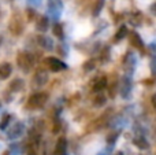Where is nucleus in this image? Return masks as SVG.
<instances>
[{
	"label": "nucleus",
	"mask_w": 156,
	"mask_h": 155,
	"mask_svg": "<svg viewBox=\"0 0 156 155\" xmlns=\"http://www.w3.org/2000/svg\"><path fill=\"white\" fill-rule=\"evenodd\" d=\"M45 102H47L45 93H36V95H33L32 98L29 99L27 107H30V109H38V107H41Z\"/></svg>",
	"instance_id": "nucleus-1"
},
{
	"label": "nucleus",
	"mask_w": 156,
	"mask_h": 155,
	"mask_svg": "<svg viewBox=\"0 0 156 155\" xmlns=\"http://www.w3.org/2000/svg\"><path fill=\"white\" fill-rule=\"evenodd\" d=\"M44 63H45L47 66H48L49 69H51L52 71H60V70H65V69H67V66H66V63L60 62L59 59H56V58H47L45 60H44Z\"/></svg>",
	"instance_id": "nucleus-2"
},
{
	"label": "nucleus",
	"mask_w": 156,
	"mask_h": 155,
	"mask_svg": "<svg viewBox=\"0 0 156 155\" xmlns=\"http://www.w3.org/2000/svg\"><path fill=\"white\" fill-rule=\"evenodd\" d=\"M32 56H30L29 54H25V52H21V54L18 55V65L21 66V69H23V70H29L30 65H32Z\"/></svg>",
	"instance_id": "nucleus-3"
},
{
	"label": "nucleus",
	"mask_w": 156,
	"mask_h": 155,
	"mask_svg": "<svg viewBox=\"0 0 156 155\" xmlns=\"http://www.w3.org/2000/svg\"><path fill=\"white\" fill-rule=\"evenodd\" d=\"M11 73H12V66H11L10 63L4 62L0 65V78L2 80L8 78V77L11 76Z\"/></svg>",
	"instance_id": "nucleus-4"
},
{
	"label": "nucleus",
	"mask_w": 156,
	"mask_h": 155,
	"mask_svg": "<svg viewBox=\"0 0 156 155\" xmlns=\"http://www.w3.org/2000/svg\"><path fill=\"white\" fill-rule=\"evenodd\" d=\"M66 148H67V142L65 137H60L58 140L56 148H55V154L56 155H66Z\"/></svg>",
	"instance_id": "nucleus-5"
},
{
	"label": "nucleus",
	"mask_w": 156,
	"mask_h": 155,
	"mask_svg": "<svg viewBox=\"0 0 156 155\" xmlns=\"http://www.w3.org/2000/svg\"><path fill=\"white\" fill-rule=\"evenodd\" d=\"M130 43H132L134 47L140 48V49H143V48H144V43H143V40H141L140 36H138L136 32H132V33H130Z\"/></svg>",
	"instance_id": "nucleus-6"
},
{
	"label": "nucleus",
	"mask_w": 156,
	"mask_h": 155,
	"mask_svg": "<svg viewBox=\"0 0 156 155\" xmlns=\"http://www.w3.org/2000/svg\"><path fill=\"white\" fill-rule=\"evenodd\" d=\"M105 85H107V78H105V77H100V78L96 81V84L93 85V91L99 92V91L104 89Z\"/></svg>",
	"instance_id": "nucleus-7"
},
{
	"label": "nucleus",
	"mask_w": 156,
	"mask_h": 155,
	"mask_svg": "<svg viewBox=\"0 0 156 155\" xmlns=\"http://www.w3.org/2000/svg\"><path fill=\"white\" fill-rule=\"evenodd\" d=\"M10 30L14 33V34H19L22 30V25L19 23V21L16 19H12V22L10 23Z\"/></svg>",
	"instance_id": "nucleus-8"
},
{
	"label": "nucleus",
	"mask_w": 156,
	"mask_h": 155,
	"mask_svg": "<svg viewBox=\"0 0 156 155\" xmlns=\"http://www.w3.org/2000/svg\"><path fill=\"white\" fill-rule=\"evenodd\" d=\"M126 34H127V27L126 26H121L119 27V30H118V33H116L115 37H114V40L119 41V40H122L123 37H126Z\"/></svg>",
	"instance_id": "nucleus-9"
},
{
	"label": "nucleus",
	"mask_w": 156,
	"mask_h": 155,
	"mask_svg": "<svg viewBox=\"0 0 156 155\" xmlns=\"http://www.w3.org/2000/svg\"><path fill=\"white\" fill-rule=\"evenodd\" d=\"M37 29L41 30V32H45V30L48 29V19H47L45 16H43V18L40 19V22L37 23Z\"/></svg>",
	"instance_id": "nucleus-10"
},
{
	"label": "nucleus",
	"mask_w": 156,
	"mask_h": 155,
	"mask_svg": "<svg viewBox=\"0 0 156 155\" xmlns=\"http://www.w3.org/2000/svg\"><path fill=\"white\" fill-rule=\"evenodd\" d=\"M103 5H104V0H97L96 3H94V7H93V15H99L100 11H101Z\"/></svg>",
	"instance_id": "nucleus-11"
},
{
	"label": "nucleus",
	"mask_w": 156,
	"mask_h": 155,
	"mask_svg": "<svg viewBox=\"0 0 156 155\" xmlns=\"http://www.w3.org/2000/svg\"><path fill=\"white\" fill-rule=\"evenodd\" d=\"M22 87H23V82H22L21 80H15V81H12L10 84V89H12V91H18V89H21Z\"/></svg>",
	"instance_id": "nucleus-12"
},
{
	"label": "nucleus",
	"mask_w": 156,
	"mask_h": 155,
	"mask_svg": "<svg viewBox=\"0 0 156 155\" xmlns=\"http://www.w3.org/2000/svg\"><path fill=\"white\" fill-rule=\"evenodd\" d=\"M54 34L56 36V37H62L63 36V27H62V25H59V23H56L54 26Z\"/></svg>",
	"instance_id": "nucleus-13"
},
{
	"label": "nucleus",
	"mask_w": 156,
	"mask_h": 155,
	"mask_svg": "<svg viewBox=\"0 0 156 155\" xmlns=\"http://www.w3.org/2000/svg\"><path fill=\"white\" fill-rule=\"evenodd\" d=\"M134 144L137 146V147L143 148V150H144V148L148 147V143H147L144 139H136V140H134Z\"/></svg>",
	"instance_id": "nucleus-14"
},
{
	"label": "nucleus",
	"mask_w": 156,
	"mask_h": 155,
	"mask_svg": "<svg viewBox=\"0 0 156 155\" xmlns=\"http://www.w3.org/2000/svg\"><path fill=\"white\" fill-rule=\"evenodd\" d=\"M105 103V98L104 96H97L96 100H94V106H101Z\"/></svg>",
	"instance_id": "nucleus-15"
},
{
	"label": "nucleus",
	"mask_w": 156,
	"mask_h": 155,
	"mask_svg": "<svg viewBox=\"0 0 156 155\" xmlns=\"http://www.w3.org/2000/svg\"><path fill=\"white\" fill-rule=\"evenodd\" d=\"M10 115H4V117H3V120H2V124H0V128L2 129H4L5 126H7V124H8V121H10Z\"/></svg>",
	"instance_id": "nucleus-16"
},
{
	"label": "nucleus",
	"mask_w": 156,
	"mask_h": 155,
	"mask_svg": "<svg viewBox=\"0 0 156 155\" xmlns=\"http://www.w3.org/2000/svg\"><path fill=\"white\" fill-rule=\"evenodd\" d=\"M118 139V133H112V135H110V136L107 137V142H108V144H112L115 140Z\"/></svg>",
	"instance_id": "nucleus-17"
},
{
	"label": "nucleus",
	"mask_w": 156,
	"mask_h": 155,
	"mask_svg": "<svg viewBox=\"0 0 156 155\" xmlns=\"http://www.w3.org/2000/svg\"><path fill=\"white\" fill-rule=\"evenodd\" d=\"M152 103H154V106L156 107V95H154V98H152Z\"/></svg>",
	"instance_id": "nucleus-18"
}]
</instances>
